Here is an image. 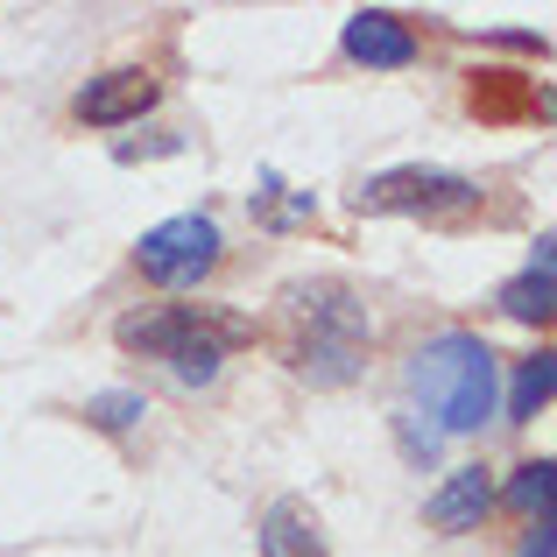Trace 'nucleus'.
I'll return each instance as SVG.
<instances>
[{"label": "nucleus", "mask_w": 557, "mask_h": 557, "mask_svg": "<svg viewBox=\"0 0 557 557\" xmlns=\"http://www.w3.org/2000/svg\"><path fill=\"white\" fill-rule=\"evenodd\" d=\"M550 381H557V360H550V354L522 360V368H516V388H508V417H516V423H530L536 409L550 403Z\"/></svg>", "instance_id": "11"}, {"label": "nucleus", "mask_w": 557, "mask_h": 557, "mask_svg": "<svg viewBox=\"0 0 557 557\" xmlns=\"http://www.w3.org/2000/svg\"><path fill=\"white\" fill-rule=\"evenodd\" d=\"M557 544H550V522H536V530L530 536H522V557H550Z\"/></svg>", "instance_id": "16"}, {"label": "nucleus", "mask_w": 557, "mask_h": 557, "mask_svg": "<svg viewBox=\"0 0 557 557\" xmlns=\"http://www.w3.org/2000/svg\"><path fill=\"white\" fill-rule=\"evenodd\" d=\"M550 473H557L550 459H530V466H516V480H508V502H516V508H530L536 522H550Z\"/></svg>", "instance_id": "13"}, {"label": "nucleus", "mask_w": 557, "mask_h": 557, "mask_svg": "<svg viewBox=\"0 0 557 557\" xmlns=\"http://www.w3.org/2000/svg\"><path fill=\"white\" fill-rule=\"evenodd\" d=\"M395 431H403V451H409L417 466H431V459H437V431H431V423L417 431V409H403V417H395Z\"/></svg>", "instance_id": "15"}, {"label": "nucleus", "mask_w": 557, "mask_h": 557, "mask_svg": "<svg viewBox=\"0 0 557 557\" xmlns=\"http://www.w3.org/2000/svg\"><path fill=\"white\" fill-rule=\"evenodd\" d=\"M480 198L473 177L459 170H431V163H403V170H381V177L360 184V212H466Z\"/></svg>", "instance_id": "4"}, {"label": "nucleus", "mask_w": 557, "mask_h": 557, "mask_svg": "<svg viewBox=\"0 0 557 557\" xmlns=\"http://www.w3.org/2000/svg\"><path fill=\"white\" fill-rule=\"evenodd\" d=\"M163 99V85L149 78V71H107V78H92L78 92V121H92V127H127V121H141V113Z\"/></svg>", "instance_id": "6"}, {"label": "nucleus", "mask_w": 557, "mask_h": 557, "mask_svg": "<svg viewBox=\"0 0 557 557\" xmlns=\"http://www.w3.org/2000/svg\"><path fill=\"white\" fill-rule=\"evenodd\" d=\"M261 557H332L318 536V516L304 502H275L261 516Z\"/></svg>", "instance_id": "10"}, {"label": "nucleus", "mask_w": 557, "mask_h": 557, "mask_svg": "<svg viewBox=\"0 0 557 557\" xmlns=\"http://www.w3.org/2000/svg\"><path fill=\"white\" fill-rule=\"evenodd\" d=\"M487 508H494V480H487V466H459V473H451L445 487L423 502V516H431V530L466 536V530H480V522H487Z\"/></svg>", "instance_id": "7"}, {"label": "nucleus", "mask_w": 557, "mask_h": 557, "mask_svg": "<svg viewBox=\"0 0 557 557\" xmlns=\"http://www.w3.org/2000/svg\"><path fill=\"white\" fill-rule=\"evenodd\" d=\"M466 99H473V113H508V107H530V85H516V71H473V85H466Z\"/></svg>", "instance_id": "12"}, {"label": "nucleus", "mask_w": 557, "mask_h": 557, "mask_svg": "<svg viewBox=\"0 0 557 557\" xmlns=\"http://www.w3.org/2000/svg\"><path fill=\"white\" fill-rule=\"evenodd\" d=\"M346 57L354 64H368V71H403V64H417V28L403 22V14H388V8H360V14H346Z\"/></svg>", "instance_id": "5"}, {"label": "nucleus", "mask_w": 557, "mask_h": 557, "mask_svg": "<svg viewBox=\"0 0 557 557\" xmlns=\"http://www.w3.org/2000/svg\"><path fill=\"white\" fill-rule=\"evenodd\" d=\"M368 346H374V325H368V304L354 297L346 283H289L283 289V360L297 381L311 388H346L368 368Z\"/></svg>", "instance_id": "1"}, {"label": "nucleus", "mask_w": 557, "mask_h": 557, "mask_svg": "<svg viewBox=\"0 0 557 557\" xmlns=\"http://www.w3.org/2000/svg\"><path fill=\"white\" fill-rule=\"evenodd\" d=\"M198 318L205 311H190V304H156V311L121 318V325H113V339H121L127 354H141V360H170L190 332H198Z\"/></svg>", "instance_id": "8"}, {"label": "nucleus", "mask_w": 557, "mask_h": 557, "mask_svg": "<svg viewBox=\"0 0 557 557\" xmlns=\"http://www.w3.org/2000/svg\"><path fill=\"white\" fill-rule=\"evenodd\" d=\"M219 226L205 212H177V219H163V226H149L141 233V247H135V261H141V275L149 283H163V289H190V283H205V275L219 269Z\"/></svg>", "instance_id": "3"}, {"label": "nucleus", "mask_w": 557, "mask_h": 557, "mask_svg": "<svg viewBox=\"0 0 557 557\" xmlns=\"http://www.w3.org/2000/svg\"><path fill=\"white\" fill-rule=\"evenodd\" d=\"M550 269H557V240L544 233V240H536V255H530V269H522L516 283L502 289V311H508V318H522V325H544V318H550V297H557Z\"/></svg>", "instance_id": "9"}, {"label": "nucleus", "mask_w": 557, "mask_h": 557, "mask_svg": "<svg viewBox=\"0 0 557 557\" xmlns=\"http://www.w3.org/2000/svg\"><path fill=\"white\" fill-rule=\"evenodd\" d=\"M409 395L437 417V431H480L502 403V368L480 332H437L409 354Z\"/></svg>", "instance_id": "2"}, {"label": "nucleus", "mask_w": 557, "mask_h": 557, "mask_svg": "<svg viewBox=\"0 0 557 557\" xmlns=\"http://www.w3.org/2000/svg\"><path fill=\"white\" fill-rule=\"evenodd\" d=\"M85 417H92L99 431H135V423L149 417V403H141L135 388H107V395H92V403H85Z\"/></svg>", "instance_id": "14"}]
</instances>
